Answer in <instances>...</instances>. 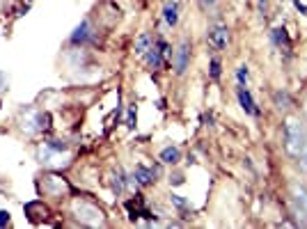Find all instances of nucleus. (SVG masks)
Listing matches in <instances>:
<instances>
[{"label": "nucleus", "instance_id": "f257e3e1", "mask_svg": "<svg viewBox=\"0 0 307 229\" xmlns=\"http://www.w3.org/2000/svg\"><path fill=\"white\" fill-rule=\"evenodd\" d=\"M71 213L76 216L80 225H87V227H99V225H106V216L103 211L96 206V204L87 202V199H74L71 202Z\"/></svg>", "mask_w": 307, "mask_h": 229}, {"label": "nucleus", "instance_id": "f03ea898", "mask_svg": "<svg viewBox=\"0 0 307 229\" xmlns=\"http://www.w3.org/2000/svg\"><path fill=\"white\" fill-rule=\"evenodd\" d=\"M284 140H287V151L291 156H298L305 149V131L298 122H287L284 124Z\"/></svg>", "mask_w": 307, "mask_h": 229}, {"label": "nucleus", "instance_id": "7ed1b4c3", "mask_svg": "<svg viewBox=\"0 0 307 229\" xmlns=\"http://www.w3.org/2000/svg\"><path fill=\"white\" fill-rule=\"evenodd\" d=\"M44 193L51 197H62V195H67L69 190H71V186L67 183V179H62L58 177V174H51V177L44 179Z\"/></svg>", "mask_w": 307, "mask_h": 229}, {"label": "nucleus", "instance_id": "20e7f679", "mask_svg": "<svg viewBox=\"0 0 307 229\" xmlns=\"http://www.w3.org/2000/svg\"><path fill=\"white\" fill-rule=\"evenodd\" d=\"M172 62H174V73H177V76H181V73L188 69V62H190V41L188 39L181 41L179 48L174 51Z\"/></svg>", "mask_w": 307, "mask_h": 229}, {"label": "nucleus", "instance_id": "39448f33", "mask_svg": "<svg viewBox=\"0 0 307 229\" xmlns=\"http://www.w3.org/2000/svg\"><path fill=\"white\" fill-rule=\"evenodd\" d=\"M227 41H229V30L225 26H218V28H214V30L209 33V46H211L214 51L227 48Z\"/></svg>", "mask_w": 307, "mask_h": 229}, {"label": "nucleus", "instance_id": "423d86ee", "mask_svg": "<svg viewBox=\"0 0 307 229\" xmlns=\"http://www.w3.org/2000/svg\"><path fill=\"white\" fill-rule=\"evenodd\" d=\"M236 97H239V103H241V108L247 112V115H259V108H257V103H254V98H252V94L247 92V87L246 85H239V90H236Z\"/></svg>", "mask_w": 307, "mask_h": 229}, {"label": "nucleus", "instance_id": "0eeeda50", "mask_svg": "<svg viewBox=\"0 0 307 229\" xmlns=\"http://www.w3.org/2000/svg\"><path fill=\"white\" fill-rule=\"evenodd\" d=\"M90 37H92V23H90V19H83V23H80V26L76 28L74 33H71L69 41L78 46V44H85Z\"/></svg>", "mask_w": 307, "mask_h": 229}, {"label": "nucleus", "instance_id": "6e6552de", "mask_svg": "<svg viewBox=\"0 0 307 229\" xmlns=\"http://www.w3.org/2000/svg\"><path fill=\"white\" fill-rule=\"evenodd\" d=\"M142 58H145V62H147L149 69H160L163 65H167L165 58H163V53H160V48L156 44H152V48H149Z\"/></svg>", "mask_w": 307, "mask_h": 229}, {"label": "nucleus", "instance_id": "1a4fd4ad", "mask_svg": "<svg viewBox=\"0 0 307 229\" xmlns=\"http://www.w3.org/2000/svg\"><path fill=\"white\" fill-rule=\"evenodd\" d=\"M133 181L138 183V186H152V183L156 181V172L145 167V165H138L133 172Z\"/></svg>", "mask_w": 307, "mask_h": 229}, {"label": "nucleus", "instance_id": "9d476101", "mask_svg": "<svg viewBox=\"0 0 307 229\" xmlns=\"http://www.w3.org/2000/svg\"><path fill=\"white\" fill-rule=\"evenodd\" d=\"M163 19H165L167 26H177L179 23V2L177 0H167L165 7H163Z\"/></svg>", "mask_w": 307, "mask_h": 229}, {"label": "nucleus", "instance_id": "9b49d317", "mask_svg": "<svg viewBox=\"0 0 307 229\" xmlns=\"http://www.w3.org/2000/svg\"><path fill=\"white\" fill-rule=\"evenodd\" d=\"M160 163H165V165H177L181 161V151L179 147H165V149L160 151Z\"/></svg>", "mask_w": 307, "mask_h": 229}, {"label": "nucleus", "instance_id": "f8f14e48", "mask_svg": "<svg viewBox=\"0 0 307 229\" xmlns=\"http://www.w3.org/2000/svg\"><path fill=\"white\" fill-rule=\"evenodd\" d=\"M152 48V34L149 33H142L138 39H135V46H133V53L138 55V58H142L145 53Z\"/></svg>", "mask_w": 307, "mask_h": 229}, {"label": "nucleus", "instance_id": "ddd939ff", "mask_svg": "<svg viewBox=\"0 0 307 229\" xmlns=\"http://www.w3.org/2000/svg\"><path fill=\"white\" fill-rule=\"evenodd\" d=\"M273 41L280 46V48H284V51H289V48H291V39H289V33H287V30H284L282 26H277V28L273 30Z\"/></svg>", "mask_w": 307, "mask_h": 229}, {"label": "nucleus", "instance_id": "4468645a", "mask_svg": "<svg viewBox=\"0 0 307 229\" xmlns=\"http://www.w3.org/2000/svg\"><path fill=\"white\" fill-rule=\"evenodd\" d=\"M294 199L301 204V213H307V188L294 186Z\"/></svg>", "mask_w": 307, "mask_h": 229}, {"label": "nucleus", "instance_id": "2eb2a0df", "mask_svg": "<svg viewBox=\"0 0 307 229\" xmlns=\"http://www.w3.org/2000/svg\"><path fill=\"white\" fill-rule=\"evenodd\" d=\"M273 101H275V105H277L280 110H287L289 103H291V97H289L287 92H275V94H273Z\"/></svg>", "mask_w": 307, "mask_h": 229}, {"label": "nucleus", "instance_id": "dca6fc26", "mask_svg": "<svg viewBox=\"0 0 307 229\" xmlns=\"http://www.w3.org/2000/svg\"><path fill=\"white\" fill-rule=\"evenodd\" d=\"M209 76H211V80H220L222 65H220V60H218V58H214L211 62H209Z\"/></svg>", "mask_w": 307, "mask_h": 229}, {"label": "nucleus", "instance_id": "f3484780", "mask_svg": "<svg viewBox=\"0 0 307 229\" xmlns=\"http://www.w3.org/2000/svg\"><path fill=\"white\" fill-rule=\"evenodd\" d=\"M46 147H48V149H53V151H58V154H62V151H67V149H69V144H67V142H62V140H48Z\"/></svg>", "mask_w": 307, "mask_h": 229}, {"label": "nucleus", "instance_id": "a211bd4d", "mask_svg": "<svg viewBox=\"0 0 307 229\" xmlns=\"http://www.w3.org/2000/svg\"><path fill=\"white\" fill-rule=\"evenodd\" d=\"M247 66L246 65H241L239 69H236V78H239V85H247Z\"/></svg>", "mask_w": 307, "mask_h": 229}, {"label": "nucleus", "instance_id": "6ab92c4d", "mask_svg": "<svg viewBox=\"0 0 307 229\" xmlns=\"http://www.w3.org/2000/svg\"><path fill=\"white\" fill-rule=\"evenodd\" d=\"M170 202H172L177 209H181V211H184V209H190V204H188L181 195H172V197H170Z\"/></svg>", "mask_w": 307, "mask_h": 229}, {"label": "nucleus", "instance_id": "aec40b11", "mask_svg": "<svg viewBox=\"0 0 307 229\" xmlns=\"http://www.w3.org/2000/svg\"><path fill=\"white\" fill-rule=\"evenodd\" d=\"M135 117H138V112H135V105H131L126 112V126L128 129H135Z\"/></svg>", "mask_w": 307, "mask_h": 229}, {"label": "nucleus", "instance_id": "412c9836", "mask_svg": "<svg viewBox=\"0 0 307 229\" xmlns=\"http://www.w3.org/2000/svg\"><path fill=\"white\" fill-rule=\"evenodd\" d=\"M298 158H301V161H298L301 170H303V172H307V144H305V149H303L301 154H298Z\"/></svg>", "mask_w": 307, "mask_h": 229}, {"label": "nucleus", "instance_id": "4be33fe9", "mask_svg": "<svg viewBox=\"0 0 307 229\" xmlns=\"http://www.w3.org/2000/svg\"><path fill=\"white\" fill-rule=\"evenodd\" d=\"M9 223H12V218H9V211H0V227H7Z\"/></svg>", "mask_w": 307, "mask_h": 229}, {"label": "nucleus", "instance_id": "5701e85b", "mask_svg": "<svg viewBox=\"0 0 307 229\" xmlns=\"http://www.w3.org/2000/svg\"><path fill=\"white\" fill-rule=\"evenodd\" d=\"M7 83H9V76H7L5 71H0V92L7 87Z\"/></svg>", "mask_w": 307, "mask_h": 229}, {"label": "nucleus", "instance_id": "b1692460", "mask_svg": "<svg viewBox=\"0 0 307 229\" xmlns=\"http://www.w3.org/2000/svg\"><path fill=\"white\" fill-rule=\"evenodd\" d=\"M294 5H296V9H298L301 14H307V5H303L301 0H294Z\"/></svg>", "mask_w": 307, "mask_h": 229}, {"label": "nucleus", "instance_id": "393cba45", "mask_svg": "<svg viewBox=\"0 0 307 229\" xmlns=\"http://www.w3.org/2000/svg\"><path fill=\"white\" fill-rule=\"evenodd\" d=\"M266 5H268V0H259V2H257V7H259V14H261V16L266 14Z\"/></svg>", "mask_w": 307, "mask_h": 229}, {"label": "nucleus", "instance_id": "a878e982", "mask_svg": "<svg viewBox=\"0 0 307 229\" xmlns=\"http://www.w3.org/2000/svg\"><path fill=\"white\" fill-rule=\"evenodd\" d=\"M200 2H202V7H214L218 0H200Z\"/></svg>", "mask_w": 307, "mask_h": 229}, {"label": "nucleus", "instance_id": "bb28decb", "mask_svg": "<svg viewBox=\"0 0 307 229\" xmlns=\"http://www.w3.org/2000/svg\"><path fill=\"white\" fill-rule=\"evenodd\" d=\"M28 2H32V0H28Z\"/></svg>", "mask_w": 307, "mask_h": 229}]
</instances>
